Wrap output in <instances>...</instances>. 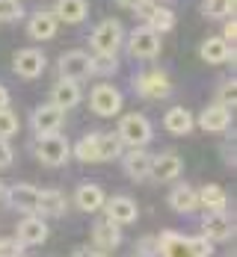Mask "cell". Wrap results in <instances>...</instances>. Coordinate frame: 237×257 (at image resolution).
Instances as JSON below:
<instances>
[{
	"label": "cell",
	"instance_id": "74e56055",
	"mask_svg": "<svg viewBox=\"0 0 237 257\" xmlns=\"http://www.w3.org/2000/svg\"><path fill=\"white\" fill-rule=\"evenodd\" d=\"M12 160H15L12 145H9L6 139H0V169H9V166H12Z\"/></svg>",
	"mask_w": 237,
	"mask_h": 257
},
{
	"label": "cell",
	"instance_id": "6da1fadb",
	"mask_svg": "<svg viewBox=\"0 0 237 257\" xmlns=\"http://www.w3.org/2000/svg\"><path fill=\"white\" fill-rule=\"evenodd\" d=\"M163 257H211L213 242L205 236H181L175 231H163L157 236Z\"/></svg>",
	"mask_w": 237,
	"mask_h": 257
},
{
	"label": "cell",
	"instance_id": "9c48e42d",
	"mask_svg": "<svg viewBox=\"0 0 237 257\" xmlns=\"http://www.w3.org/2000/svg\"><path fill=\"white\" fill-rule=\"evenodd\" d=\"M128 51L133 59H154L160 53V36L151 33L148 27H136L128 36Z\"/></svg>",
	"mask_w": 237,
	"mask_h": 257
},
{
	"label": "cell",
	"instance_id": "7c38bea8",
	"mask_svg": "<svg viewBox=\"0 0 237 257\" xmlns=\"http://www.w3.org/2000/svg\"><path fill=\"white\" fill-rule=\"evenodd\" d=\"M3 195H6V201H9L12 210L27 213V216H33L36 207H39V189H36L33 183H15V186H9Z\"/></svg>",
	"mask_w": 237,
	"mask_h": 257
},
{
	"label": "cell",
	"instance_id": "b9f144b4",
	"mask_svg": "<svg viewBox=\"0 0 237 257\" xmlns=\"http://www.w3.org/2000/svg\"><path fill=\"white\" fill-rule=\"evenodd\" d=\"M116 3H119V6H125V9H136L142 0H116Z\"/></svg>",
	"mask_w": 237,
	"mask_h": 257
},
{
	"label": "cell",
	"instance_id": "ba28073f",
	"mask_svg": "<svg viewBox=\"0 0 237 257\" xmlns=\"http://www.w3.org/2000/svg\"><path fill=\"white\" fill-rule=\"evenodd\" d=\"M62 121H65V109H59V106H53V103H42V106H36L33 115H30V124H33V130H36V136L59 133Z\"/></svg>",
	"mask_w": 237,
	"mask_h": 257
},
{
	"label": "cell",
	"instance_id": "d4e9b609",
	"mask_svg": "<svg viewBox=\"0 0 237 257\" xmlns=\"http://www.w3.org/2000/svg\"><path fill=\"white\" fill-rule=\"evenodd\" d=\"M169 207L175 210V213H196L199 210V189H193V186H187V183H178L172 192H169Z\"/></svg>",
	"mask_w": 237,
	"mask_h": 257
},
{
	"label": "cell",
	"instance_id": "7bdbcfd3",
	"mask_svg": "<svg viewBox=\"0 0 237 257\" xmlns=\"http://www.w3.org/2000/svg\"><path fill=\"white\" fill-rule=\"evenodd\" d=\"M3 192H6V186H3V180H0V195H3Z\"/></svg>",
	"mask_w": 237,
	"mask_h": 257
},
{
	"label": "cell",
	"instance_id": "83f0119b",
	"mask_svg": "<svg viewBox=\"0 0 237 257\" xmlns=\"http://www.w3.org/2000/svg\"><path fill=\"white\" fill-rule=\"evenodd\" d=\"M202 59L205 62H211V65H222V62H228V59H234V48L231 45H225L219 36H213V39H205L202 42Z\"/></svg>",
	"mask_w": 237,
	"mask_h": 257
},
{
	"label": "cell",
	"instance_id": "5b68a950",
	"mask_svg": "<svg viewBox=\"0 0 237 257\" xmlns=\"http://www.w3.org/2000/svg\"><path fill=\"white\" fill-rule=\"evenodd\" d=\"M122 103H125L122 92L116 86H110V83H101V86H95L89 92V109L95 115H101V118H113L122 109Z\"/></svg>",
	"mask_w": 237,
	"mask_h": 257
},
{
	"label": "cell",
	"instance_id": "e0dca14e",
	"mask_svg": "<svg viewBox=\"0 0 237 257\" xmlns=\"http://www.w3.org/2000/svg\"><path fill=\"white\" fill-rule=\"evenodd\" d=\"M196 124L205 130V133H222V130H228V124H231V109H225L219 103H211V106L202 109V115L196 118Z\"/></svg>",
	"mask_w": 237,
	"mask_h": 257
},
{
	"label": "cell",
	"instance_id": "ac0fdd59",
	"mask_svg": "<svg viewBox=\"0 0 237 257\" xmlns=\"http://www.w3.org/2000/svg\"><path fill=\"white\" fill-rule=\"evenodd\" d=\"M21 245H42L45 239H48V225H45V219H39V216H24L21 222H18V236H15Z\"/></svg>",
	"mask_w": 237,
	"mask_h": 257
},
{
	"label": "cell",
	"instance_id": "603a6c76",
	"mask_svg": "<svg viewBox=\"0 0 237 257\" xmlns=\"http://www.w3.org/2000/svg\"><path fill=\"white\" fill-rule=\"evenodd\" d=\"M104 189L98 186V183H80L77 192H74V204H77V210H83V213H98L101 207H104Z\"/></svg>",
	"mask_w": 237,
	"mask_h": 257
},
{
	"label": "cell",
	"instance_id": "277c9868",
	"mask_svg": "<svg viewBox=\"0 0 237 257\" xmlns=\"http://www.w3.org/2000/svg\"><path fill=\"white\" fill-rule=\"evenodd\" d=\"M133 12L142 18V24L148 27L151 33H157V36L160 33H169L175 27V12L169 6H160L157 0H142Z\"/></svg>",
	"mask_w": 237,
	"mask_h": 257
},
{
	"label": "cell",
	"instance_id": "60d3db41",
	"mask_svg": "<svg viewBox=\"0 0 237 257\" xmlns=\"http://www.w3.org/2000/svg\"><path fill=\"white\" fill-rule=\"evenodd\" d=\"M74 257H107L104 251H89V248H77L74 251Z\"/></svg>",
	"mask_w": 237,
	"mask_h": 257
},
{
	"label": "cell",
	"instance_id": "52a82bcc",
	"mask_svg": "<svg viewBox=\"0 0 237 257\" xmlns=\"http://www.w3.org/2000/svg\"><path fill=\"white\" fill-rule=\"evenodd\" d=\"M133 89L142 98H169L172 95V80L166 77V71H142L139 77H133Z\"/></svg>",
	"mask_w": 237,
	"mask_h": 257
},
{
	"label": "cell",
	"instance_id": "ee69618b",
	"mask_svg": "<svg viewBox=\"0 0 237 257\" xmlns=\"http://www.w3.org/2000/svg\"><path fill=\"white\" fill-rule=\"evenodd\" d=\"M157 3H160V0H157Z\"/></svg>",
	"mask_w": 237,
	"mask_h": 257
},
{
	"label": "cell",
	"instance_id": "f1b7e54d",
	"mask_svg": "<svg viewBox=\"0 0 237 257\" xmlns=\"http://www.w3.org/2000/svg\"><path fill=\"white\" fill-rule=\"evenodd\" d=\"M125 154V145L116 133H98V163H110Z\"/></svg>",
	"mask_w": 237,
	"mask_h": 257
},
{
	"label": "cell",
	"instance_id": "d6a6232c",
	"mask_svg": "<svg viewBox=\"0 0 237 257\" xmlns=\"http://www.w3.org/2000/svg\"><path fill=\"white\" fill-rule=\"evenodd\" d=\"M21 130V121L12 109H0V139H12Z\"/></svg>",
	"mask_w": 237,
	"mask_h": 257
},
{
	"label": "cell",
	"instance_id": "4fadbf2b",
	"mask_svg": "<svg viewBox=\"0 0 237 257\" xmlns=\"http://www.w3.org/2000/svg\"><path fill=\"white\" fill-rule=\"evenodd\" d=\"M56 68H59V77L62 80H74L80 83L83 77H89V53L83 51H68L56 59Z\"/></svg>",
	"mask_w": 237,
	"mask_h": 257
},
{
	"label": "cell",
	"instance_id": "cb8c5ba5",
	"mask_svg": "<svg viewBox=\"0 0 237 257\" xmlns=\"http://www.w3.org/2000/svg\"><path fill=\"white\" fill-rule=\"evenodd\" d=\"M36 213L59 219V216L68 213V198L59 189H39V207H36Z\"/></svg>",
	"mask_w": 237,
	"mask_h": 257
},
{
	"label": "cell",
	"instance_id": "4dcf8cb0",
	"mask_svg": "<svg viewBox=\"0 0 237 257\" xmlns=\"http://www.w3.org/2000/svg\"><path fill=\"white\" fill-rule=\"evenodd\" d=\"M119 68L116 53H92L89 56V74H113Z\"/></svg>",
	"mask_w": 237,
	"mask_h": 257
},
{
	"label": "cell",
	"instance_id": "8d00e7d4",
	"mask_svg": "<svg viewBox=\"0 0 237 257\" xmlns=\"http://www.w3.org/2000/svg\"><path fill=\"white\" fill-rule=\"evenodd\" d=\"M0 257H24V245L15 236H3L0 239Z\"/></svg>",
	"mask_w": 237,
	"mask_h": 257
},
{
	"label": "cell",
	"instance_id": "3957f363",
	"mask_svg": "<svg viewBox=\"0 0 237 257\" xmlns=\"http://www.w3.org/2000/svg\"><path fill=\"white\" fill-rule=\"evenodd\" d=\"M36 157L42 166H65V160L71 157V145L62 133H48V136H39L36 139Z\"/></svg>",
	"mask_w": 237,
	"mask_h": 257
},
{
	"label": "cell",
	"instance_id": "f546056e",
	"mask_svg": "<svg viewBox=\"0 0 237 257\" xmlns=\"http://www.w3.org/2000/svg\"><path fill=\"white\" fill-rule=\"evenodd\" d=\"M71 154L77 157L80 163H98V133L83 136L77 145H74V151H71Z\"/></svg>",
	"mask_w": 237,
	"mask_h": 257
},
{
	"label": "cell",
	"instance_id": "e575fe53",
	"mask_svg": "<svg viewBox=\"0 0 237 257\" xmlns=\"http://www.w3.org/2000/svg\"><path fill=\"white\" fill-rule=\"evenodd\" d=\"M21 15H24V6H21V0H0V24L18 21Z\"/></svg>",
	"mask_w": 237,
	"mask_h": 257
},
{
	"label": "cell",
	"instance_id": "8992f818",
	"mask_svg": "<svg viewBox=\"0 0 237 257\" xmlns=\"http://www.w3.org/2000/svg\"><path fill=\"white\" fill-rule=\"evenodd\" d=\"M92 48L95 53H116L122 48V42H125V30H122V21H116V18H107L101 24L92 30Z\"/></svg>",
	"mask_w": 237,
	"mask_h": 257
},
{
	"label": "cell",
	"instance_id": "ffe728a7",
	"mask_svg": "<svg viewBox=\"0 0 237 257\" xmlns=\"http://www.w3.org/2000/svg\"><path fill=\"white\" fill-rule=\"evenodd\" d=\"M122 163H125V175L131 180H145L151 172V154L145 148H131L128 154H122Z\"/></svg>",
	"mask_w": 237,
	"mask_h": 257
},
{
	"label": "cell",
	"instance_id": "7a4b0ae2",
	"mask_svg": "<svg viewBox=\"0 0 237 257\" xmlns=\"http://www.w3.org/2000/svg\"><path fill=\"white\" fill-rule=\"evenodd\" d=\"M119 139H122V145H128V148H145L148 142H151V136H154V127H151V121L142 115V112H128L122 121H119V133H116Z\"/></svg>",
	"mask_w": 237,
	"mask_h": 257
},
{
	"label": "cell",
	"instance_id": "30bf717a",
	"mask_svg": "<svg viewBox=\"0 0 237 257\" xmlns=\"http://www.w3.org/2000/svg\"><path fill=\"white\" fill-rule=\"evenodd\" d=\"M45 65H48V59H45V53L36 51V48H24V51L15 53V59H12V68H15V74L24 80H36L45 74Z\"/></svg>",
	"mask_w": 237,
	"mask_h": 257
},
{
	"label": "cell",
	"instance_id": "ab89813d",
	"mask_svg": "<svg viewBox=\"0 0 237 257\" xmlns=\"http://www.w3.org/2000/svg\"><path fill=\"white\" fill-rule=\"evenodd\" d=\"M0 109H9V89L0 83Z\"/></svg>",
	"mask_w": 237,
	"mask_h": 257
},
{
	"label": "cell",
	"instance_id": "836d02e7",
	"mask_svg": "<svg viewBox=\"0 0 237 257\" xmlns=\"http://www.w3.org/2000/svg\"><path fill=\"white\" fill-rule=\"evenodd\" d=\"M234 95H237L234 77L222 80V83H219V89H216V103H219V106H225V109H231V106H234Z\"/></svg>",
	"mask_w": 237,
	"mask_h": 257
},
{
	"label": "cell",
	"instance_id": "484cf974",
	"mask_svg": "<svg viewBox=\"0 0 237 257\" xmlns=\"http://www.w3.org/2000/svg\"><path fill=\"white\" fill-rule=\"evenodd\" d=\"M163 127L169 130V133H175V136H187L190 130L196 127V118H193V112L187 106H172L163 115Z\"/></svg>",
	"mask_w": 237,
	"mask_h": 257
},
{
	"label": "cell",
	"instance_id": "f35d334b",
	"mask_svg": "<svg viewBox=\"0 0 237 257\" xmlns=\"http://www.w3.org/2000/svg\"><path fill=\"white\" fill-rule=\"evenodd\" d=\"M219 39H222L225 45H231V48H234V39H237V24H234V18H228V21H225V30H222V36H219Z\"/></svg>",
	"mask_w": 237,
	"mask_h": 257
},
{
	"label": "cell",
	"instance_id": "8fae6325",
	"mask_svg": "<svg viewBox=\"0 0 237 257\" xmlns=\"http://www.w3.org/2000/svg\"><path fill=\"white\" fill-rule=\"evenodd\" d=\"M181 169H184V160H181V157L175 154V151H163V154L151 157V172H148V178H154L157 183H172V180H178Z\"/></svg>",
	"mask_w": 237,
	"mask_h": 257
},
{
	"label": "cell",
	"instance_id": "44dd1931",
	"mask_svg": "<svg viewBox=\"0 0 237 257\" xmlns=\"http://www.w3.org/2000/svg\"><path fill=\"white\" fill-rule=\"evenodd\" d=\"M92 242H95V248H101V251H110V248L122 245V225H116V222H110V219L95 222V228H92Z\"/></svg>",
	"mask_w": 237,
	"mask_h": 257
},
{
	"label": "cell",
	"instance_id": "9a60e30c",
	"mask_svg": "<svg viewBox=\"0 0 237 257\" xmlns=\"http://www.w3.org/2000/svg\"><path fill=\"white\" fill-rule=\"evenodd\" d=\"M202 231H205V239H211V242H225V239H231L234 222L228 219V213H205Z\"/></svg>",
	"mask_w": 237,
	"mask_h": 257
},
{
	"label": "cell",
	"instance_id": "1f68e13d",
	"mask_svg": "<svg viewBox=\"0 0 237 257\" xmlns=\"http://www.w3.org/2000/svg\"><path fill=\"white\" fill-rule=\"evenodd\" d=\"M202 12L211 15V18H228L234 12V0H205Z\"/></svg>",
	"mask_w": 237,
	"mask_h": 257
},
{
	"label": "cell",
	"instance_id": "7402d4cb",
	"mask_svg": "<svg viewBox=\"0 0 237 257\" xmlns=\"http://www.w3.org/2000/svg\"><path fill=\"white\" fill-rule=\"evenodd\" d=\"M86 15H89L86 0H56V6H53V18L59 24H80V21H86Z\"/></svg>",
	"mask_w": 237,
	"mask_h": 257
},
{
	"label": "cell",
	"instance_id": "d6986e66",
	"mask_svg": "<svg viewBox=\"0 0 237 257\" xmlns=\"http://www.w3.org/2000/svg\"><path fill=\"white\" fill-rule=\"evenodd\" d=\"M80 98H83V92H80V83L74 80H56L51 89V103L53 106H59V109H71V106H77Z\"/></svg>",
	"mask_w": 237,
	"mask_h": 257
},
{
	"label": "cell",
	"instance_id": "5bb4252c",
	"mask_svg": "<svg viewBox=\"0 0 237 257\" xmlns=\"http://www.w3.org/2000/svg\"><path fill=\"white\" fill-rule=\"evenodd\" d=\"M101 210H107V219L116 222V225H131V222H136V216H139L136 201L128 198V195H113V198H107Z\"/></svg>",
	"mask_w": 237,
	"mask_h": 257
},
{
	"label": "cell",
	"instance_id": "d590c367",
	"mask_svg": "<svg viewBox=\"0 0 237 257\" xmlns=\"http://www.w3.org/2000/svg\"><path fill=\"white\" fill-rule=\"evenodd\" d=\"M136 257H160L157 236H142V239L136 242Z\"/></svg>",
	"mask_w": 237,
	"mask_h": 257
},
{
	"label": "cell",
	"instance_id": "2e32d148",
	"mask_svg": "<svg viewBox=\"0 0 237 257\" xmlns=\"http://www.w3.org/2000/svg\"><path fill=\"white\" fill-rule=\"evenodd\" d=\"M56 30H59V21L53 18V12H45V9L33 12L30 21H27V36L36 39V42H48V39H53Z\"/></svg>",
	"mask_w": 237,
	"mask_h": 257
},
{
	"label": "cell",
	"instance_id": "4316f807",
	"mask_svg": "<svg viewBox=\"0 0 237 257\" xmlns=\"http://www.w3.org/2000/svg\"><path fill=\"white\" fill-rule=\"evenodd\" d=\"M199 207H205L208 213H225L228 210V195L219 183H208L199 189Z\"/></svg>",
	"mask_w": 237,
	"mask_h": 257
}]
</instances>
